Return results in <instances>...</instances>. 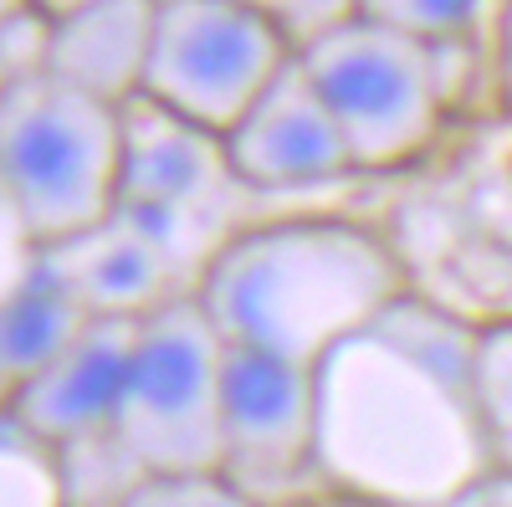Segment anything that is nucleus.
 I'll list each match as a JSON object with an SVG mask.
<instances>
[{
    "instance_id": "1",
    "label": "nucleus",
    "mask_w": 512,
    "mask_h": 507,
    "mask_svg": "<svg viewBox=\"0 0 512 507\" xmlns=\"http://www.w3.org/2000/svg\"><path fill=\"white\" fill-rule=\"evenodd\" d=\"M482 323L405 298L318 364V461L328 492L420 507L497 472L477 400Z\"/></svg>"
},
{
    "instance_id": "2",
    "label": "nucleus",
    "mask_w": 512,
    "mask_h": 507,
    "mask_svg": "<svg viewBox=\"0 0 512 507\" xmlns=\"http://www.w3.org/2000/svg\"><path fill=\"white\" fill-rule=\"evenodd\" d=\"M410 287L400 251L374 226L297 210L251 221L216 246L195 298L231 349L318 369L338 344L379 323Z\"/></svg>"
},
{
    "instance_id": "3",
    "label": "nucleus",
    "mask_w": 512,
    "mask_h": 507,
    "mask_svg": "<svg viewBox=\"0 0 512 507\" xmlns=\"http://www.w3.org/2000/svg\"><path fill=\"white\" fill-rule=\"evenodd\" d=\"M6 241L47 251L123 205V108L36 72L0 82Z\"/></svg>"
},
{
    "instance_id": "4",
    "label": "nucleus",
    "mask_w": 512,
    "mask_h": 507,
    "mask_svg": "<svg viewBox=\"0 0 512 507\" xmlns=\"http://www.w3.org/2000/svg\"><path fill=\"white\" fill-rule=\"evenodd\" d=\"M472 52L349 16L297 57L328 98L359 175H390L436 144Z\"/></svg>"
},
{
    "instance_id": "5",
    "label": "nucleus",
    "mask_w": 512,
    "mask_h": 507,
    "mask_svg": "<svg viewBox=\"0 0 512 507\" xmlns=\"http://www.w3.org/2000/svg\"><path fill=\"white\" fill-rule=\"evenodd\" d=\"M226 364L231 344L195 292L139 323L113 441L139 461L144 477L221 472Z\"/></svg>"
},
{
    "instance_id": "6",
    "label": "nucleus",
    "mask_w": 512,
    "mask_h": 507,
    "mask_svg": "<svg viewBox=\"0 0 512 507\" xmlns=\"http://www.w3.org/2000/svg\"><path fill=\"white\" fill-rule=\"evenodd\" d=\"M292 57V41L236 0H159L139 98L226 139Z\"/></svg>"
},
{
    "instance_id": "7",
    "label": "nucleus",
    "mask_w": 512,
    "mask_h": 507,
    "mask_svg": "<svg viewBox=\"0 0 512 507\" xmlns=\"http://www.w3.org/2000/svg\"><path fill=\"white\" fill-rule=\"evenodd\" d=\"M221 472L256 507H287L328 492L318 461V369L231 349Z\"/></svg>"
},
{
    "instance_id": "8",
    "label": "nucleus",
    "mask_w": 512,
    "mask_h": 507,
    "mask_svg": "<svg viewBox=\"0 0 512 507\" xmlns=\"http://www.w3.org/2000/svg\"><path fill=\"white\" fill-rule=\"evenodd\" d=\"M231 195L251 190L231 175L221 134H205L149 98L123 103V205L149 216L195 272H205L216 246L241 231L226 226Z\"/></svg>"
},
{
    "instance_id": "9",
    "label": "nucleus",
    "mask_w": 512,
    "mask_h": 507,
    "mask_svg": "<svg viewBox=\"0 0 512 507\" xmlns=\"http://www.w3.org/2000/svg\"><path fill=\"white\" fill-rule=\"evenodd\" d=\"M231 175L251 195H313L359 175L349 139L338 129L328 98L318 93L303 57H292L287 72L256 98L241 123L226 134Z\"/></svg>"
},
{
    "instance_id": "10",
    "label": "nucleus",
    "mask_w": 512,
    "mask_h": 507,
    "mask_svg": "<svg viewBox=\"0 0 512 507\" xmlns=\"http://www.w3.org/2000/svg\"><path fill=\"white\" fill-rule=\"evenodd\" d=\"M41 262L67 282V292L93 318L118 323H144L149 313L169 308L200 282L185 251L128 205H118L108 221L47 246Z\"/></svg>"
},
{
    "instance_id": "11",
    "label": "nucleus",
    "mask_w": 512,
    "mask_h": 507,
    "mask_svg": "<svg viewBox=\"0 0 512 507\" xmlns=\"http://www.w3.org/2000/svg\"><path fill=\"white\" fill-rule=\"evenodd\" d=\"M134 333L139 323L93 318L57 364L26 379L21 390L0 395V415L57 451L113 436L123 385H128V359H134Z\"/></svg>"
},
{
    "instance_id": "12",
    "label": "nucleus",
    "mask_w": 512,
    "mask_h": 507,
    "mask_svg": "<svg viewBox=\"0 0 512 507\" xmlns=\"http://www.w3.org/2000/svg\"><path fill=\"white\" fill-rule=\"evenodd\" d=\"M159 0H82L52 16L47 77L103 103H134L154 52Z\"/></svg>"
},
{
    "instance_id": "13",
    "label": "nucleus",
    "mask_w": 512,
    "mask_h": 507,
    "mask_svg": "<svg viewBox=\"0 0 512 507\" xmlns=\"http://www.w3.org/2000/svg\"><path fill=\"white\" fill-rule=\"evenodd\" d=\"M6 282H0V395L21 390L47 364H57L93 313L82 308L67 282L41 262V251L6 241Z\"/></svg>"
},
{
    "instance_id": "14",
    "label": "nucleus",
    "mask_w": 512,
    "mask_h": 507,
    "mask_svg": "<svg viewBox=\"0 0 512 507\" xmlns=\"http://www.w3.org/2000/svg\"><path fill=\"white\" fill-rule=\"evenodd\" d=\"M354 16L441 47H492L497 0H354Z\"/></svg>"
},
{
    "instance_id": "15",
    "label": "nucleus",
    "mask_w": 512,
    "mask_h": 507,
    "mask_svg": "<svg viewBox=\"0 0 512 507\" xmlns=\"http://www.w3.org/2000/svg\"><path fill=\"white\" fill-rule=\"evenodd\" d=\"M0 507H67L62 451L6 415H0Z\"/></svg>"
},
{
    "instance_id": "16",
    "label": "nucleus",
    "mask_w": 512,
    "mask_h": 507,
    "mask_svg": "<svg viewBox=\"0 0 512 507\" xmlns=\"http://www.w3.org/2000/svg\"><path fill=\"white\" fill-rule=\"evenodd\" d=\"M477 400H482V426H487L492 461L502 472H512V318L482 323Z\"/></svg>"
},
{
    "instance_id": "17",
    "label": "nucleus",
    "mask_w": 512,
    "mask_h": 507,
    "mask_svg": "<svg viewBox=\"0 0 512 507\" xmlns=\"http://www.w3.org/2000/svg\"><path fill=\"white\" fill-rule=\"evenodd\" d=\"M123 507H256L226 472H154L128 492Z\"/></svg>"
},
{
    "instance_id": "18",
    "label": "nucleus",
    "mask_w": 512,
    "mask_h": 507,
    "mask_svg": "<svg viewBox=\"0 0 512 507\" xmlns=\"http://www.w3.org/2000/svg\"><path fill=\"white\" fill-rule=\"evenodd\" d=\"M47 47H52V11L31 6V0H6V16H0V82L47 72Z\"/></svg>"
},
{
    "instance_id": "19",
    "label": "nucleus",
    "mask_w": 512,
    "mask_h": 507,
    "mask_svg": "<svg viewBox=\"0 0 512 507\" xmlns=\"http://www.w3.org/2000/svg\"><path fill=\"white\" fill-rule=\"evenodd\" d=\"M236 6L267 16L297 52H303L308 41H318L323 31H333L338 21L354 16V0H236Z\"/></svg>"
},
{
    "instance_id": "20",
    "label": "nucleus",
    "mask_w": 512,
    "mask_h": 507,
    "mask_svg": "<svg viewBox=\"0 0 512 507\" xmlns=\"http://www.w3.org/2000/svg\"><path fill=\"white\" fill-rule=\"evenodd\" d=\"M420 507H512V472H487L482 482H472V487H461V492H451V497H441V502H420Z\"/></svg>"
},
{
    "instance_id": "21",
    "label": "nucleus",
    "mask_w": 512,
    "mask_h": 507,
    "mask_svg": "<svg viewBox=\"0 0 512 507\" xmlns=\"http://www.w3.org/2000/svg\"><path fill=\"white\" fill-rule=\"evenodd\" d=\"M492 72H497V93L512 108V0H497V21H492Z\"/></svg>"
},
{
    "instance_id": "22",
    "label": "nucleus",
    "mask_w": 512,
    "mask_h": 507,
    "mask_svg": "<svg viewBox=\"0 0 512 507\" xmlns=\"http://www.w3.org/2000/svg\"><path fill=\"white\" fill-rule=\"evenodd\" d=\"M287 507H364V502H354V497H344V492H313V497L287 502Z\"/></svg>"
},
{
    "instance_id": "23",
    "label": "nucleus",
    "mask_w": 512,
    "mask_h": 507,
    "mask_svg": "<svg viewBox=\"0 0 512 507\" xmlns=\"http://www.w3.org/2000/svg\"><path fill=\"white\" fill-rule=\"evenodd\" d=\"M31 6H41V11H52V16H57V11H72V6H82V0H31Z\"/></svg>"
}]
</instances>
